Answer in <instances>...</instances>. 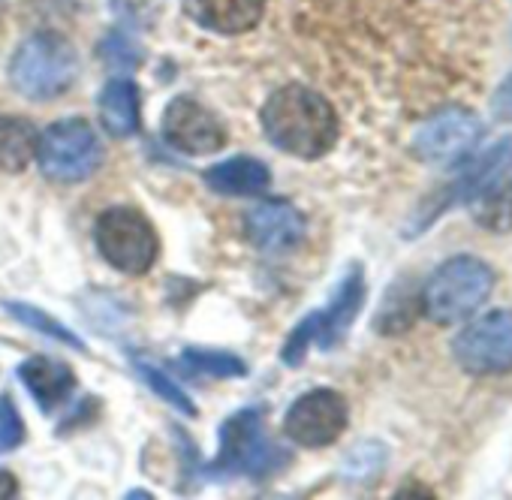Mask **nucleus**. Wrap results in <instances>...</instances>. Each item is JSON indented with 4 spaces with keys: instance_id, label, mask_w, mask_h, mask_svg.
I'll use <instances>...</instances> for the list:
<instances>
[{
    "instance_id": "obj_1",
    "label": "nucleus",
    "mask_w": 512,
    "mask_h": 500,
    "mask_svg": "<svg viewBox=\"0 0 512 500\" xmlns=\"http://www.w3.org/2000/svg\"><path fill=\"white\" fill-rule=\"evenodd\" d=\"M263 130L281 151L314 160L338 142V115L323 94L305 85H287L269 97L263 109Z\"/></svg>"
},
{
    "instance_id": "obj_15",
    "label": "nucleus",
    "mask_w": 512,
    "mask_h": 500,
    "mask_svg": "<svg viewBox=\"0 0 512 500\" xmlns=\"http://www.w3.org/2000/svg\"><path fill=\"white\" fill-rule=\"evenodd\" d=\"M19 377L22 383L28 386V392L34 395V401L52 413L58 410L70 392L76 389V374L67 362H58V359H49V356H34L28 362L19 365Z\"/></svg>"
},
{
    "instance_id": "obj_6",
    "label": "nucleus",
    "mask_w": 512,
    "mask_h": 500,
    "mask_svg": "<svg viewBox=\"0 0 512 500\" xmlns=\"http://www.w3.org/2000/svg\"><path fill=\"white\" fill-rule=\"evenodd\" d=\"M97 247L103 260L124 275H142L157 260V235L133 208H109L100 214Z\"/></svg>"
},
{
    "instance_id": "obj_8",
    "label": "nucleus",
    "mask_w": 512,
    "mask_h": 500,
    "mask_svg": "<svg viewBox=\"0 0 512 500\" xmlns=\"http://www.w3.org/2000/svg\"><path fill=\"white\" fill-rule=\"evenodd\" d=\"M275 446L263 437V419L260 410H238L220 425V452L211 464L214 476L229 473H250L260 476L272 467Z\"/></svg>"
},
{
    "instance_id": "obj_26",
    "label": "nucleus",
    "mask_w": 512,
    "mask_h": 500,
    "mask_svg": "<svg viewBox=\"0 0 512 500\" xmlns=\"http://www.w3.org/2000/svg\"><path fill=\"white\" fill-rule=\"evenodd\" d=\"M491 109H494V118H497V121L512 124V73H509V76L500 82V88L494 91Z\"/></svg>"
},
{
    "instance_id": "obj_9",
    "label": "nucleus",
    "mask_w": 512,
    "mask_h": 500,
    "mask_svg": "<svg viewBox=\"0 0 512 500\" xmlns=\"http://www.w3.org/2000/svg\"><path fill=\"white\" fill-rule=\"evenodd\" d=\"M506 169H512V136H503L497 139L491 148H485L482 154H470L464 163H461V172L455 175V181L440 193L434 196V202H428V211L422 208V214L413 220V226L407 229V235H416L422 229H428L446 208L458 205V202H470L482 187H488L494 178H500Z\"/></svg>"
},
{
    "instance_id": "obj_16",
    "label": "nucleus",
    "mask_w": 512,
    "mask_h": 500,
    "mask_svg": "<svg viewBox=\"0 0 512 500\" xmlns=\"http://www.w3.org/2000/svg\"><path fill=\"white\" fill-rule=\"evenodd\" d=\"M205 184L220 196H256L269 190L272 172L253 157H232L205 172Z\"/></svg>"
},
{
    "instance_id": "obj_18",
    "label": "nucleus",
    "mask_w": 512,
    "mask_h": 500,
    "mask_svg": "<svg viewBox=\"0 0 512 500\" xmlns=\"http://www.w3.org/2000/svg\"><path fill=\"white\" fill-rule=\"evenodd\" d=\"M470 217L485 232H512V169L482 187L470 202Z\"/></svg>"
},
{
    "instance_id": "obj_7",
    "label": "nucleus",
    "mask_w": 512,
    "mask_h": 500,
    "mask_svg": "<svg viewBox=\"0 0 512 500\" xmlns=\"http://www.w3.org/2000/svg\"><path fill=\"white\" fill-rule=\"evenodd\" d=\"M452 359L464 374L497 377L512 371V311H491L452 338Z\"/></svg>"
},
{
    "instance_id": "obj_22",
    "label": "nucleus",
    "mask_w": 512,
    "mask_h": 500,
    "mask_svg": "<svg viewBox=\"0 0 512 500\" xmlns=\"http://www.w3.org/2000/svg\"><path fill=\"white\" fill-rule=\"evenodd\" d=\"M413 305H410V293H407V284H401V296L392 290L374 320V329L383 332V335H398V332H407L413 326Z\"/></svg>"
},
{
    "instance_id": "obj_11",
    "label": "nucleus",
    "mask_w": 512,
    "mask_h": 500,
    "mask_svg": "<svg viewBox=\"0 0 512 500\" xmlns=\"http://www.w3.org/2000/svg\"><path fill=\"white\" fill-rule=\"evenodd\" d=\"M163 139L181 154H214L223 148V124L202 103L178 97L163 112Z\"/></svg>"
},
{
    "instance_id": "obj_21",
    "label": "nucleus",
    "mask_w": 512,
    "mask_h": 500,
    "mask_svg": "<svg viewBox=\"0 0 512 500\" xmlns=\"http://www.w3.org/2000/svg\"><path fill=\"white\" fill-rule=\"evenodd\" d=\"M7 311L13 314V317H19L25 326H31V329H37L40 335H46V338H52V341H58V344H67V347H76V350H82L85 353V344H82V338L79 335H73L67 326H61L55 317H49V314H43L40 308H34V305H19V302H13V305H7Z\"/></svg>"
},
{
    "instance_id": "obj_27",
    "label": "nucleus",
    "mask_w": 512,
    "mask_h": 500,
    "mask_svg": "<svg viewBox=\"0 0 512 500\" xmlns=\"http://www.w3.org/2000/svg\"><path fill=\"white\" fill-rule=\"evenodd\" d=\"M103 49H115V55H103L112 67H133L139 58H136V49L124 40V37H109Z\"/></svg>"
},
{
    "instance_id": "obj_19",
    "label": "nucleus",
    "mask_w": 512,
    "mask_h": 500,
    "mask_svg": "<svg viewBox=\"0 0 512 500\" xmlns=\"http://www.w3.org/2000/svg\"><path fill=\"white\" fill-rule=\"evenodd\" d=\"M37 130L25 118L0 115V172L13 175L28 169L31 157H37Z\"/></svg>"
},
{
    "instance_id": "obj_17",
    "label": "nucleus",
    "mask_w": 512,
    "mask_h": 500,
    "mask_svg": "<svg viewBox=\"0 0 512 500\" xmlns=\"http://www.w3.org/2000/svg\"><path fill=\"white\" fill-rule=\"evenodd\" d=\"M100 121L106 127V133L124 139L133 136L142 124L139 115V88L133 79H112L103 94H100Z\"/></svg>"
},
{
    "instance_id": "obj_24",
    "label": "nucleus",
    "mask_w": 512,
    "mask_h": 500,
    "mask_svg": "<svg viewBox=\"0 0 512 500\" xmlns=\"http://www.w3.org/2000/svg\"><path fill=\"white\" fill-rule=\"evenodd\" d=\"M25 440V422L10 398H0V452H13Z\"/></svg>"
},
{
    "instance_id": "obj_23",
    "label": "nucleus",
    "mask_w": 512,
    "mask_h": 500,
    "mask_svg": "<svg viewBox=\"0 0 512 500\" xmlns=\"http://www.w3.org/2000/svg\"><path fill=\"white\" fill-rule=\"evenodd\" d=\"M136 371H139V377L148 383V389L157 392V398H163L166 404H172V407H175L178 413H184V416H196V404L187 398V392H181V386H175L157 365L136 362Z\"/></svg>"
},
{
    "instance_id": "obj_2",
    "label": "nucleus",
    "mask_w": 512,
    "mask_h": 500,
    "mask_svg": "<svg viewBox=\"0 0 512 500\" xmlns=\"http://www.w3.org/2000/svg\"><path fill=\"white\" fill-rule=\"evenodd\" d=\"M494 269L470 254H458L434 269L419 293V308L428 320L449 326L470 320L494 290Z\"/></svg>"
},
{
    "instance_id": "obj_13",
    "label": "nucleus",
    "mask_w": 512,
    "mask_h": 500,
    "mask_svg": "<svg viewBox=\"0 0 512 500\" xmlns=\"http://www.w3.org/2000/svg\"><path fill=\"white\" fill-rule=\"evenodd\" d=\"M362 305H365V275H362L359 266H353V269L341 278V284H338V290H335L329 308L317 311V326H320L317 344H320L323 350H332L335 344H341L344 335L350 332L353 320L359 317Z\"/></svg>"
},
{
    "instance_id": "obj_5",
    "label": "nucleus",
    "mask_w": 512,
    "mask_h": 500,
    "mask_svg": "<svg viewBox=\"0 0 512 500\" xmlns=\"http://www.w3.org/2000/svg\"><path fill=\"white\" fill-rule=\"evenodd\" d=\"M37 160L43 175L52 181H85L100 166V139L88 121L67 118L37 139Z\"/></svg>"
},
{
    "instance_id": "obj_3",
    "label": "nucleus",
    "mask_w": 512,
    "mask_h": 500,
    "mask_svg": "<svg viewBox=\"0 0 512 500\" xmlns=\"http://www.w3.org/2000/svg\"><path fill=\"white\" fill-rule=\"evenodd\" d=\"M79 73L76 49L67 37L43 31L28 37L10 64L13 88L28 100H52L73 88Z\"/></svg>"
},
{
    "instance_id": "obj_25",
    "label": "nucleus",
    "mask_w": 512,
    "mask_h": 500,
    "mask_svg": "<svg viewBox=\"0 0 512 500\" xmlns=\"http://www.w3.org/2000/svg\"><path fill=\"white\" fill-rule=\"evenodd\" d=\"M383 461H386V449L380 443H362L359 449L350 452L347 473H353V476H371V473H380Z\"/></svg>"
},
{
    "instance_id": "obj_10",
    "label": "nucleus",
    "mask_w": 512,
    "mask_h": 500,
    "mask_svg": "<svg viewBox=\"0 0 512 500\" xmlns=\"http://www.w3.org/2000/svg\"><path fill=\"white\" fill-rule=\"evenodd\" d=\"M347 401L335 389H311L293 401L284 419V431L293 443L320 449L335 443L347 428Z\"/></svg>"
},
{
    "instance_id": "obj_28",
    "label": "nucleus",
    "mask_w": 512,
    "mask_h": 500,
    "mask_svg": "<svg viewBox=\"0 0 512 500\" xmlns=\"http://www.w3.org/2000/svg\"><path fill=\"white\" fill-rule=\"evenodd\" d=\"M19 494V482L10 470H0V500L4 497H16Z\"/></svg>"
},
{
    "instance_id": "obj_4",
    "label": "nucleus",
    "mask_w": 512,
    "mask_h": 500,
    "mask_svg": "<svg viewBox=\"0 0 512 500\" xmlns=\"http://www.w3.org/2000/svg\"><path fill=\"white\" fill-rule=\"evenodd\" d=\"M482 121L467 106H446L434 112L410 142L416 160L428 166H461L482 142Z\"/></svg>"
},
{
    "instance_id": "obj_12",
    "label": "nucleus",
    "mask_w": 512,
    "mask_h": 500,
    "mask_svg": "<svg viewBox=\"0 0 512 500\" xmlns=\"http://www.w3.org/2000/svg\"><path fill=\"white\" fill-rule=\"evenodd\" d=\"M244 232L266 254H287L305 238V214L284 199H272L247 214Z\"/></svg>"
},
{
    "instance_id": "obj_14",
    "label": "nucleus",
    "mask_w": 512,
    "mask_h": 500,
    "mask_svg": "<svg viewBox=\"0 0 512 500\" xmlns=\"http://www.w3.org/2000/svg\"><path fill=\"white\" fill-rule=\"evenodd\" d=\"M187 16L214 34H244L263 19L266 0H184Z\"/></svg>"
},
{
    "instance_id": "obj_20",
    "label": "nucleus",
    "mask_w": 512,
    "mask_h": 500,
    "mask_svg": "<svg viewBox=\"0 0 512 500\" xmlns=\"http://www.w3.org/2000/svg\"><path fill=\"white\" fill-rule=\"evenodd\" d=\"M181 362L196 371V374H205V377H247V365L232 356V353H217V350H184Z\"/></svg>"
}]
</instances>
